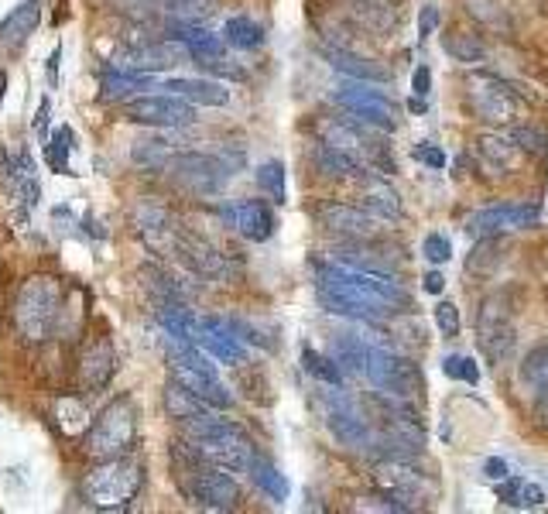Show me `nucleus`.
Instances as JSON below:
<instances>
[{
  "mask_svg": "<svg viewBox=\"0 0 548 514\" xmlns=\"http://www.w3.org/2000/svg\"><path fill=\"white\" fill-rule=\"evenodd\" d=\"M316 292L326 312L353 323H381L394 312L411 309V295L384 271H364L350 264H316Z\"/></svg>",
  "mask_w": 548,
  "mask_h": 514,
  "instance_id": "obj_1",
  "label": "nucleus"
},
{
  "mask_svg": "<svg viewBox=\"0 0 548 514\" xmlns=\"http://www.w3.org/2000/svg\"><path fill=\"white\" fill-rule=\"evenodd\" d=\"M172 470L175 484L185 494V501L196 504L203 511H233L240 504V487L230 470L216 467V463L203 460L189 443L172 446Z\"/></svg>",
  "mask_w": 548,
  "mask_h": 514,
  "instance_id": "obj_2",
  "label": "nucleus"
},
{
  "mask_svg": "<svg viewBox=\"0 0 548 514\" xmlns=\"http://www.w3.org/2000/svg\"><path fill=\"white\" fill-rule=\"evenodd\" d=\"M182 432H185V443L196 449L203 460L216 463V467L230 473H251V463L257 456L251 436L230 419L213 415V408H209L206 415H199V419L182 422Z\"/></svg>",
  "mask_w": 548,
  "mask_h": 514,
  "instance_id": "obj_3",
  "label": "nucleus"
},
{
  "mask_svg": "<svg viewBox=\"0 0 548 514\" xmlns=\"http://www.w3.org/2000/svg\"><path fill=\"white\" fill-rule=\"evenodd\" d=\"M144 487V467L131 456L100 460L83 477V497L96 511H127Z\"/></svg>",
  "mask_w": 548,
  "mask_h": 514,
  "instance_id": "obj_4",
  "label": "nucleus"
},
{
  "mask_svg": "<svg viewBox=\"0 0 548 514\" xmlns=\"http://www.w3.org/2000/svg\"><path fill=\"white\" fill-rule=\"evenodd\" d=\"M62 319V281L52 275H35L21 285L14 299V326L24 340L42 343L55 333Z\"/></svg>",
  "mask_w": 548,
  "mask_h": 514,
  "instance_id": "obj_5",
  "label": "nucleus"
},
{
  "mask_svg": "<svg viewBox=\"0 0 548 514\" xmlns=\"http://www.w3.org/2000/svg\"><path fill=\"white\" fill-rule=\"evenodd\" d=\"M137 439V408L131 398H114L96 415L90 436H86V456L90 460H117L134 449Z\"/></svg>",
  "mask_w": 548,
  "mask_h": 514,
  "instance_id": "obj_6",
  "label": "nucleus"
},
{
  "mask_svg": "<svg viewBox=\"0 0 548 514\" xmlns=\"http://www.w3.org/2000/svg\"><path fill=\"white\" fill-rule=\"evenodd\" d=\"M511 295H514L511 288L487 295L480 305V316H477V343H480V350L487 353L490 364H497V367H501V360L511 357L514 343H518Z\"/></svg>",
  "mask_w": 548,
  "mask_h": 514,
  "instance_id": "obj_7",
  "label": "nucleus"
},
{
  "mask_svg": "<svg viewBox=\"0 0 548 514\" xmlns=\"http://www.w3.org/2000/svg\"><path fill=\"white\" fill-rule=\"evenodd\" d=\"M333 100L340 103L346 114H353L364 124L377 127V131H398L401 117H398V103L391 100L384 90H374L370 83H346L333 93Z\"/></svg>",
  "mask_w": 548,
  "mask_h": 514,
  "instance_id": "obj_8",
  "label": "nucleus"
},
{
  "mask_svg": "<svg viewBox=\"0 0 548 514\" xmlns=\"http://www.w3.org/2000/svg\"><path fill=\"white\" fill-rule=\"evenodd\" d=\"M179 186L199 196H216L230 182L233 168L216 155H199V151H175L172 162L165 168Z\"/></svg>",
  "mask_w": 548,
  "mask_h": 514,
  "instance_id": "obj_9",
  "label": "nucleus"
},
{
  "mask_svg": "<svg viewBox=\"0 0 548 514\" xmlns=\"http://www.w3.org/2000/svg\"><path fill=\"white\" fill-rule=\"evenodd\" d=\"M367 381L374 384L377 391H388L394 398H411L418 388H422V374L411 360L398 357L388 347H367Z\"/></svg>",
  "mask_w": 548,
  "mask_h": 514,
  "instance_id": "obj_10",
  "label": "nucleus"
},
{
  "mask_svg": "<svg viewBox=\"0 0 548 514\" xmlns=\"http://www.w3.org/2000/svg\"><path fill=\"white\" fill-rule=\"evenodd\" d=\"M470 107L480 120L504 127V124H514L521 103H518V93H514L501 76H473L470 79Z\"/></svg>",
  "mask_w": 548,
  "mask_h": 514,
  "instance_id": "obj_11",
  "label": "nucleus"
},
{
  "mask_svg": "<svg viewBox=\"0 0 548 514\" xmlns=\"http://www.w3.org/2000/svg\"><path fill=\"white\" fill-rule=\"evenodd\" d=\"M127 117L134 124L175 131V127H189L196 120V110H192L189 100H182L175 93H155V96H137V100L127 103Z\"/></svg>",
  "mask_w": 548,
  "mask_h": 514,
  "instance_id": "obj_12",
  "label": "nucleus"
},
{
  "mask_svg": "<svg viewBox=\"0 0 548 514\" xmlns=\"http://www.w3.org/2000/svg\"><path fill=\"white\" fill-rule=\"evenodd\" d=\"M326 429L333 432L336 443L346 449L367 453V449L374 446V432H370L367 425V415L346 395H340V391H333V395L326 398Z\"/></svg>",
  "mask_w": 548,
  "mask_h": 514,
  "instance_id": "obj_13",
  "label": "nucleus"
},
{
  "mask_svg": "<svg viewBox=\"0 0 548 514\" xmlns=\"http://www.w3.org/2000/svg\"><path fill=\"white\" fill-rule=\"evenodd\" d=\"M374 484L381 487L384 497H394L408 508L429 497V477L411 460H381L374 470Z\"/></svg>",
  "mask_w": 548,
  "mask_h": 514,
  "instance_id": "obj_14",
  "label": "nucleus"
},
{
  "mask_svg": "<svg viewBox=\"0 0 548 514\" xmlns=\"http://www.w3.org/2000/svg\"><path fill=\"white\" fill-rule=\"evenodd\" d=\"M542 220V210L528 203H501V206H487V210H477L466 220V230L473 237H490V234H511V230H528L538 227Z\"/></svg>",
  "mask_w": 548,
  "mask_h": 514,
  "instance_id": "obj_15",
  "label": "nucleus"
},
{
  "mask_svg": "<svg viewBox=\"0 0 548 514\" xmlns=\"http://www.w3.org/2000/svg\"><path fill=\"white\" fill-rule=\"evenodd\" d=\"M117 371V350L110 336H96L93 343H86V350L79 353V384L90 395H100Z\"/></svg>",
  "mask_w": 548,
  "mask_h": 514,
  "instance_id": "obj_16",
  "label": "nucleus"
},
{
  "mask_svg": "<svg viewBox=\"0 0 548 514\" xmlns=\"http://www.w3.org/2000/svg\"><path fill=\"white\" fill-rule=\"evenodd\" d=\"M0 175H4V186L11 192V199L21 206V213H31L38 206V175H35V162H31L28 151H18V155H4L0 158Z\"/></svg>",
  "mask_w": 548,
  "mask_h": 514,
  "instance_id": "obj_17",
  "label": "nucleus"
},
{
  "mask_svg": "<svg viewBox=\"0 0 548 514\" xmlns=\"http://www.w3.org/2000/svg\"><path fill=\"white\" fill-rule=\"evenodd\" d=\"M220 220L230 223L240 237L254 240V244H261V240H268L274 234V213L268 203H261V199L220 206Z\"/></svg>",
  "mask_w": 548,
  "mask_h": 514,
  "instance_id": "obj_18",
  "label": "nucleus"
},
{
  "mask_svg": "<svg viewBox=\"0 0 548 514\" xmlns=\"http://www.w3.org/2000/svg\"><path fill=\"white\" fill-rule=\"evenodd\" d=\"M319 223L329 230V234L343 237V240H374L377 237V223L364 206L353 210V206H340V203H326L319 210Z\"/></svg>",
  "mask_w": 548,
  "mask_h": 514,
  "instance_id": "obj_19",
  "label": "nucleus"
},
{
  "mask_svg": "<svg viewBox=\"0 0 548 514\" xmlns=\"http://www.w3.org/2000/svg\"><path fill=\"white\" fill-rule=\"evenodd\" d=\"M196 343L213 360H220V364H233V367H237V364H244V360H247L244 343H240L237 336H233V329H230L227 319H216V316L199 319Z\"/></svg>",
  "mask_w": 548,
  "mask_h": 514,
  "instance_id": "obj_20",
  "label": "nucleus"
},
{
  "mask_svg": "<svg viewBox=\"0 0 548 514\" xmlns=\"http://www.w3.org/2000/svg\"><path fill=\"white\" fill-rule=\"evenodd\" d=\"M168 38L172 42H179L185 52H189V59L196 62V66H203L209 59H220V55H227V48H223V38L213 35V31H206L203 24H179L172 21L168 24Z\"/></svg>",
  "mask_w": 548,
  "mask_h": 514,
  "instance_id": "obj_21",
  "label": "nucleus"
},
{
  "mask_svg": "<svg viewBox=\"0 0 548 514\" xmlns=\"http://www.w3.org/2000/svg\"><path fill=\"white\" fill-rule=\"evenodd\" d=\"M518 388L525 391L531 405H538L548 395V340L525 353L518 367Z\"/></svg>",
  "mask_w": 548,
  "mask_h": 514,
  "instance_id": "obj_22",
  "label": "nucleus"
},
{
  "mask_svg": "<svg viewBox=\"0 0 548 514\" xmlns=\"http://www.w3.org/2000/svg\"><path fill=\"white\" fill-rule=\"evenodd\" d=\"M326 62L333 66L336 72H343V76L350 79H360V83H388L391 72L381 66V62L374 59H364V55L357 52H346V48H326Z\"/></svg>",
  "mask_w": 548,
  "mask_h": 514,
  "instance_id": "obj_23",
  "label": "nucleus"
},
{
  "mask_svg": "<svg viewBox=\"0 0 548 514\" xmlns=\"http://www.w3.org/2000/svg\"><path fill=\"white\" fill-rule=\"evenodd\" d=\"M161 90L182 96V100H189V103H203V107H223V103H230V90L223 83H213V79L175 76V79H165Z\"/></svg>",
  "mask_w": 548,
  "mask_h": 514,
  "instance_id": "obj_24",
  "label": "nucleus"
},
{
  "mask_svg": "<svg viewBox=\"0 0 548 514\" xmlns=\"http://www.w3.org/2000/svg\"><path fill=\"white\" fill-rule=\"evenodd\" d=\"M312 162H316L319 172L329 175V179H357V175H364V165H360V158L353 155V151H343L326 141H319L316 148H312Z\"/></svg>",
  "mask_w": 548,
  "mask_h": 514,
  "instance_id": "obj_25",
  "label": "nucleus"
},
{
  "mask_svg": "<svg viewBox=\"0 0 548 514\" xmlns=\"http://www.w3.org/2000/svg\"><path fill=\"white\" fill-rule=\"evenodd\" d=\"M38 21H42V4H38V0H24V4H18L4 21H0V42L11 48L24 45L28 35H35Z\"/></svg>",
  "mask_w": 548,
  "mask_h": 514,
  "instance_id": "obj_26",
  "label": "nucleus"
},
{
  "mask_svg": "<svg viewBox=\"0 0 548 514\" xmlns=\"http://www.w3.org/2000/svg\"><path fill=\"white\" fill-rule=\"evenodd\" d=\"M360 206H364L374 220H401V216H405L401 196L388 186V182H370V186H364V192H360Z\"/></svg>",
  "mask_w": 548,
  "mask_h": 514,
  "instance_id": "obj_27",
  "label": "nucleus"
},
{
  "mask_svg": "<svg viewBox=\"0 0 548 514\" xmlns=\"http://www.w3.org/2000/svg\"><path fill=\"white\" fill-rule=\"evenodd\" d=\"M477 151H480V158L487 162L494 172H514L518 168V155H521V148H518V141L514 138H501V134H483V138H477Z\"/></svg>",
  "mask_w": 548,
  "mask_h": 514,
  "instance_id": "obj_28",
  "label": "nucleus"
},
{
  "mask_svg": "<svg viewBox=\"0 0 548 514\" xmlns=\"http://www.w3.org/2000/svg\"><path fill=\"white\" fill-rule=\"evenodd\" d=\"M161 401H165V412H168V419H175V422H192V419H199V415H206L209 412V405L203 398H196L189 388H182L179 381H168L165 384V395H161Z\"/></svg>",
  "mask_w": 548,
  "mask_h": 514,
  "instance_id": "obj_29",
  "label": "nucleus"
},
{
  "mask_svg": "<svg viewBox=\"0 0 548 514\" xmlns=\"http://www.w3.org/2000/svg\"><path fill=\"white\" fill-rule=\"evenodd\" d=\"M497 497H501L507 508H521V511H535L548 501L542 487L531 484V480H521V477L497 480Z\"/></svg>",
  "mask_w": 548,
  "mask_h": 514,
  "instance_id": "obj_30",
  "label": "nucleus"
},
{
  "mask_svg": "<svg viewBox=\"0 0 548 514\" xmlns=\"http://www.w3.org/2000/svg\"><path fill=\"white\" fill-rule=\"evenodd\" d=\"M367 347H370V343H364L360 336L340 333V336H333V353H329V357H333L336 364L343 367V374L364 377L367 374Z\"/></svg>",
  "mask_w": 548,
  "mask_h": 514,
  "instance_id": "obj_31",
  "label": "nucleus"
},
{
  "mask_svg": "<svg viewBox=\"0 0 548 514\" xmlns=\"http://www.w3.org/2000/svg\"><path fill=\"white\" fill-rule=\"evenodd\" d=\"M442 52H446L449 59L463 62V66H480V62L487 59V45H483L477 35H470V31H446V35H442Z\"/></svg>",
  "mask_w": 548,
  "mask_h": 514,
  "instance_id": "obj_32",
  "label": "nucleus"
},
{
  "mask_svg": "<svg viewBox=\"0 0 548 514\" xmlns=\"http://www.w3.org/2000/svg\"><path fill=\"white\" fill-rule=\"evenodd\" d=\"M251 480L257 491H264L271 497V501H288V494H292V484H288V477L274 467L271 460H264V456H254L251 463Z\"/></svg>",
  "mask_w": 548,
  "mask_h": 514,
  "instance_id": "obj_33",
  "label": "nucleus"
},
{
  "mask_svg": "<svg viewBox=\"0 0 548 514\" xmlns=\"http://www.w3.org/2000/svg\"><path fill=\"white\" fill-rule=\"evenodd\" d=\"M155 4L179 24H203L216 14V0H155Z\"/></svg>",
  "mask_w": 548,
  "mask_h": 514,
  "instance_id": "obj_34",
  "label": "nucleus"
},
{
  "mask_svg": "<svg viewBox=\"0 0 548 514\" xmlns=\"http://www.w3.org/2000/svg\"><path fill=\"white\" fill-rule=\"evenodd\" d=\"M151 79L134 69H107L103 72V100H124L137 90H148Z\"/></svg>",
  "mask_w": 548,
  "mask_h": 514,
  "instance_id": "obj_35",
  "label": "nucleus"
},
{
  "mask_svg": "<svg viewBox=\"0 0 548 514\" xmlns=\"http://www.w3.org/2000/svg\"><path fill=\"white\" fill-rule=\"evenodd\" d=\"M172 155H175V151L168 148V141H161V138H141V141H137L134 148H131L134 165L148 168V172L168 168V162H172Z\"/></svg>",
  "mask_w": 548,
  "mask_h": 514,
  "instance_id": "obj_36",
  "label": "nucleus"
},
{
  "mask_svg": "<svg viewBox=\"0 0 548 514\" xmlns=\"http://www.w3.org/2000/svg\"><path fill=\"white\" fill-rule=\"evenodd\" d=\"M223 38H227V45H233V48H261L264 28L254 24L251 18H244V14H237V18H230L223 24Z\"/></svg>",
  "mask_w": 548,
  "mask_h": 514,
  "instance_id": "obj_37",
  "label": "nucleus"
},
{
  "mask_svg": "<svg viewBox=\"0 0 548 514\" xmlns=\"http://www.w3.org/2000/svg\"><path fill=\"white\" fill-rule=\"evenodd\" d=\"M302 367L312 377H316V381L329 384V388H340V384H343V367L336 364L333 357H326V353H319V350H312V347L302 350Z\"/></svg>",
  "mask_w": 548,
  "mask_h": 514,
  "instance_id": "obj_38",
  "label": "nucleus"
},
{
  "mask_svg": "<svg viewBox=\"0 0 548 514\" xmlns=\"http://www.w3.org/2000/svg\"><path fill=\"white\" fill-rule=\"evenodd\" d=\"M72 127H55V134L48 138V148H45V162L55 168L59 175H69V155H72Z\"/></svg>",
  "mask_w": 548,
  "mask_h": 514,
  "instance_id": "obj_39",
  "label": "nucleus"
},
{
  "mask_svg": "<svg viewBox=\"0 0 548 514\" xmlns=\"http://www.w3.org/2000/svg\"><path fill=\"white\" fill-rule=\"evenodd\" d=\"M55 425L69 436H76L86 425V405L79 398H59L55 401Z\"/></svg>",
  "mask_w": 548,
  "mask_h": 514,
  "instance_id": "obj_40",
  "label": "nucleus"
},
{
  "mask_svg": "<svg viewBox=\"0 0 548 514\" xmlns=\"http://www.w3.org/2000/svg\"><path fill=\"white\" fill-rule=\"evenodd\" d=\"M504 261V251H501V244H497V234H490V237H480V244L470 251V261H466V268L470 271H490L494 264H501Z\"/></svg>",
  "mask_w": 548,
  "mask_h": 514,
  "instance_id": "obj_41",
  "label": "nucleus"
},
{
  "mask_svg": "<svg viewBox=\"0 0 548 514\" xmlns=\"http://www.w3.org/2000/svg\"><path fill=\"white\" fill-rule=\"evenodd\" d=\"M257 186H261L274 203H285V165L281 162H264L257 168Z\"/></svg>",
  "mask_w": 548,
  "mask_h": 514,
  "instance_id": "obj_42",
  "label": "nucleus"
},
{
  "mask_svg": "<svg viewBox=\"0 0 548 514\" xmlns=\"http://www.w3.org/2000/svg\"><path fill=\"white\" fill-rule=\"evenodd\" d=\"M442 374L453 377V381L473 384V388L480 384V367L473 364V357H459V353H453V357L442 360Z\"/></svg>",
  "mask_w": 548,
  "mask_h": 514,
  "instance_id": "obj_43",
  "label": "nucleus"
},
{
  "mask_svg": "<svg viewBox=\"0 0 548 514\" xmlns=\"http://www.w3.org/2000/svg\"><path fill=\"white\" fill-rule=\"evenodd\" d=\"M514 141H518L521 151H535V155H548V134L538 131V127H518V131L511 134Z\"/></svg>",
  "mask_w": 548,
  "mask_h": 514,
  "instance_id": "obj_44",
  "label": "nucleus"
},
{
  "mask_svg": "<svg viewBox=\"0 0 548 514\" xmlns=\"http://www.w3.org/2000/svg\"><path fill=\"white\" fill-rule=\"evenodd\" d=\"M435 326L442 329V336H446V340H456L459 336V309L453 302H439L435 305Z\"/></svg>",
  "mask_w": 548,
  "mask_h": 514,
  "instance_id": "obj_45",
  "label": "nucleus"
},
{
  "mask_svg": "<svg viewBox=\"0 0 548 514\" xmlns=\"http://www.w3.org/2000/svg\"><path fill=\"white\" fill-rule=\"evenodd\" d=\"M422 254L429 257L432 264H446L449 257H453V244H449L442 234H429L425 237V244H422Z\"/></svg>",
  "mask_w": 548,
  "mask_h": 514,
  "instance_id": "obj_46",
  "label": "nucleus"
},
{
  "mask_svg": "<svg viewBox=\"0 0 548 514\" xmlns=\"http://www.w3.org/2000/svg\"><path fill=\"white\" fill-rule=\"evenodd\" d=\"M411 155H415L418 162H425L429 168H446V155H442V151L435 148V144H418V148L411 151Z\"/></svg>",
  "mask_w": 548,
  "mask_h": 514,
  "instance_id": "obj_47",
  "label": "nucleus"
},
{
  "mask_svg": "<svg viewBox=\"0 0 548 514\" xmlns=\"http://www.w3.org/2000/svg\"><path fill=\"white\" fill-rule=\"evenodd\" d=\"M411 90H415V96H429L432 90V72L429 66H418L415 76H411Z\"/></svg>",
  "mask_w": 548,
  "mask_h": 514,
  "instance_id": "obj_48",
  "label": "nucleus"
},
{
  "mask_svg": "<svg viewBox=\"0 0 548 514\" xmlns=\"http://www.w3.org/2000/svg\"><path fill=\"white\" fill-rule=\"evenodd\" d=\"M435 24H439V11H435L432 4L422 7V18H418V38H429L435 31Z\"/></svg>",
  "mask_w": 548,
  "mask_h": 514,
  "instance_id": "obj_49",
  "label": "nucleus"
},
{
  "mask_svg": "<svg viewBox=\"0 0 548 514\" xmlns=\"http://www.w3.org/2000/svg\"><path fill=\"white\" fill-rule=\"evenodd\" d=\"M483 477H487V480H494V484H497V480L511 477V470H507V463H504V460H497V456H494V460H487V463H483Z\"/></svg>",
  "mask_w": 548,
  "mask_h": 514,
  "instance_id": "obj_50",
  "label": "nucleus"
},
{
  "mask_svg": "<svg viewBox=\"0 0 548 514\" xmlns=\"http://www.w3.org/2000/svg\"><path fill=\"white\" fill-rule=\"evenodd\" d=\"M442 288H446V278H442L439 271H429V275H425V292L442 295Z\"/></svg>",
  "mask_w": 548,
  "mask_h": 514,
  "instance_id": "obj_51",
  "label": "nucleus"
},
{
  "mask_svg": "<svg viewBox=\"0 0 548 514\" xmlns=\"http://www.w3.org/2000/svg\"><path fill=\"white\" fill-rule=\"evenodd\" d=\"M59 59H62V48L55 45V52H52V59H48V83H59Z\"/></svg>",
  "mask_w": 548,
  "mask_h": 514,
  "instance_id": "obj_52",
  "label": "nucleus"
},
{
  "mask_svg": "<svg viewBox=\"0 0 548 514\" xmlns=\"http://www.w3.org/2000/svg\"><path fill=\"white\" fill-rule=\"evenodd\" d=\"M48 107H52V100H42V107H38V117H35V131H45V124H48Z\"/></svg>",
  "mask_w": 548,
  "mask_h": 514,
  "instance_id": "obj_53",
  "label": "nucleus"
},
{
  "mask_svg": "<svg viewBox=\"0 0 548 514\" xmlns=\"http://www.w3.org/2000/svg\"><path fill=\"white\" fill-rule=\"evenodd\" d=\"M408 110H411V114H425V96H411Z\"/></svg>",
  "mask_w": 548,
  "mask_h": 514,
  "instance_id": "obj_54",
  "label": "nucleus"
},
{
  "mask_svg": "<svg viewBox=\"0 0 548 514\" xmlns=\"http://www.w3.org/2000/svg\"><path fill=\"white\" fill-rule=\"evenodd\" d=\"M531 408H535L538 419H545V422H548V395H545L542 401H538V405H531Z\"/></svg>",
  "mask_w": 548,
  "mask_h": 514,
  "instance_id": "obj_55",
  "label": "nucleus"
},
{
  "mask_svg": "<svg viewBox=\"0 0 548 514\" xmlns=\"http://www.w3.org/2000/svg\"><path fill=\"white\" fill-rule=\"evenodd\" d=\"M4 93H7V72L0 69V100H4Z\"/></svg>",
  "mask_w": 548,
  "mask_h": 514,
  "instance_id": "obj_56",
  "label": "nucleus"
}]
</instances>
